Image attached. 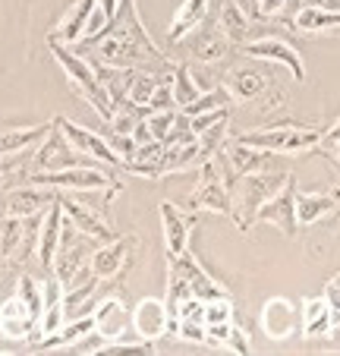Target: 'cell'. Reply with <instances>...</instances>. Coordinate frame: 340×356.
I'll use <instances>...</instances> for the list:
<instances>
[{
  "label": "cell",
  "mask_w": 340,
  "mask_h": 356,
  "mask_svg": "<svg viewBox=\"0 0 340 356\" xmlns=\"http://www.w3.org/2000/svg\"><path fill=\"white\" fill-rule=\"evenodd\" d=\"M145 114H148V111L139 108V104H133L129 98L113 101L111 117H107V127H111V133H117V136H133L136 127H139V120Z\"/></svg>",
  "instance_id": "cell-37"
},
{
  "label": "cell",
  "mask_w": 340,
  "mask_h": 356,
  "mask_svg": "<svg viewBox=\"0 0 340 356\" xmlns=\"http://www.w3.org/2000/svg\"><path fill=\"white\" fill-rule=\"evenodd\" d=\"M312 3H321V7H325V0H312Z\"/></svg>",
  "instance_id": "cell-46"
},
{
  "label": "cell",
  "mask_w": 340,
  "mask_h": 356,
  "mask_svg": "<svg viewBox=\"0 0 340 356\" xmlns=\"http://www.w3.org/2000/svg\"><path fill=\"white\" fill-rule=\"evenodd\" d=\"M177 262H180V268H183V275H186L189 287H193L195 300L208 302V300H218V296H230V293H227V284H220L214 275H208V268L193 256V252L180 256Z\"/></svg>",
  "instance_id": "cell-29"
},
{
  "label": "cell",
  "mask_w": 340,
  "mask_h": 356,
  "mask_svg": "<svg viewBox=\"0 0 340 356\" xmlns=\"http://www.w3.org/2000/svg\"><path fill=\"white\" fill-rule=\"evenodd\" d=\"M180 44H186V54H189L186 63H202V67H218V63H224L227 57L234 54V44L220 32L218 19H214L211 13H208V19L202 22L195 32H189Z\"/></svg>",
  "instance_id": "cell-11"
},
{
  "label": "cell",
  "mask_w": 340,
  "mask_h": 356,
  "mask_svg": "<svg viewBox=\"0 0 340 356\" xmlns=\"http://www.w3.org/2000/svg\"><path fill=\"white\" fill-rule=\"evenodd\" d=\"M230 104H234V101H230L227 88L220 86V88H211V92H202L193 104H186V108H183V114H186V117H199V114H211V111H227Z\"/></svg>",
  "instance_id": "cell-38"
},
{
  "label": "cell",
  "mask_w": 340,
  "mask_h": 356,
  "mask_svg": "<svg viewBox=\"0 0 340 356\" xmlns=\"http://www.w3.org/2000/svg\"><path fill=\"white\" fill-rule=\"evenodd\" d=\"M240 54L255 57V60L265 63H280L287 67V73L293 76V82H306V63H302L300 47L290 38H280V35H265V38H249L246 44L236 47Z\"/></svg>",
  "instance_id": "cell-13"
},
{
  "label": "cell",
  "mask_w": 340,
  "mask_h": 356,
  "mask_svg": "<svg viewBox=\"0 0 340 356\" xmlns=\"http://www.w3.org/2000/svg\"><path fill=\"white\" fill-rule=\"evenodd\" d=\"M129 318H133L129 328L139 334V341H148V343L161 341V337L170 331V312H167V302L158 300V296H142L133 309H129Z\"/></svg>",
  "instance_id": "cell-21"
},
{
  "label": "cell",
  "mask_w": 340,
  "mask_h": 356,
  "mask_svg": "<svg viewBox=\"0 0 340 356\" xmlns=\"http://www.w3.org/2000/svg\"><path fill=\"white\" fill-rule=\"evenodd\" d=\"M189 300H193V287H189L180 262H177V259H167V293H164V302H167V312H170V322H174L177 312H180Z\"/></svg>",
  "instance_id": "cell-35"
},
{
  "label": "cell",
  "mask_w": 340,
  "mask_h": 356,
  "mask_svg": "<svg viewBox=\"0 0 340 356\" xmlns=\"http://www.w3.org/2000/svg\"><path fill=\"white\" fill-rule=\"evenodd\" d=\"M0 337L10 343H19V341L32 343L38 337V318L29 312V306L16 293L0 302Z\"/></svg>",
  "instance_id": "cell-24"
},
{
  "label": "cell",
  "mask_w": 340,
  "mask_h": 356,
  "mask_svg": "<svg viewBox=\"0 0 340 356\" xmlns=\"http://www.w3.org/2000/svg\"><path fill=\"white\" fill-rule=\"evenodd\" d=\"M220 155H224V161L230 164L234 177H246V174H271V170H284V168H277V155H271V152H265V148L243 145L240 139H230V136H227L224 145H220Z\"/></svg>",
  "instance_id": "cell-19"
},
{
  "label": "cell",
  "mask_w": 340,
  "mask_h": 356,
  "mask_svg": "<svg viewBox=\"0 0 340 356\" xmlns=\"http://www.w3.org/2000/svg\"><path fill=\"white\" fill-rule=\"evenodd\" d=\"M95 246H98V240L79 234L70 221L63 224L60 246H57V256H54V275L60 277L63 290H70V287H76V284H82V281L92 277V271H88V259H92Z\"/></svg>",
  "instance_id": "cell-5"
},
{
  "label": "cell",
  "mask_w": 340,
  "mask_h": 356,
  "mask_svg": "<svg viewBox=\"0 0 340 356\" xmlns=\"http://www.w3.org/2000/svg\"><path fill=\"white\" fill-rule=\"evenodd\" d=\"M63 224H67V218H63V205H60V195H57L51 202V209L44 211V218H41V234H38V246H35V256H38L44 275L54 271V256H57V246H60Z\"/></svg>",
  "instance_id": "cell-25"
},
{
  "label": "cell",
  "mask_w": 340,
  "mask_h": 356,
  "mask_svg": "<svg viewBox=\"0 0 340 356\" xmlns=\"http://www.w3.org/2000/svg\"><path fill=\"white\" fill-rule=\"evenodd\" d=\"M120 170L113 168H63V170H32L26 183L35 186H47L57 193H92V189H107L113 183H120Z\"/></svg>",
  "instance_id": "cell-6"
},
{
  "label": "cell",
  "mask_w": 340,
  "mask_h": 356,
  "mask_svg": "<svg viewBox=\"0 0 340 356\" xmlns=\"http://www.w3.org/2000/svg\"><path fill=\"white\" fill-rule=\"evenodd\" d=\"M208 13H211V0H183L167 29V44H180L189 32H195L208 19Z\"/></svg>",
  "instance_id": "cell-30"
},
{
  "label": "cell",
  "mask_w": 340,
  "mask_h": 356,
  "mask_svg": "<svg viewBox=\"0 0 340 356\" xmlns=\"http://www.w3.org/2000/svg\"><path fill=\"white\" fill-rule=\"evenodd\" d=\"M98 0H73L63 16L54 22V29L47 32V41H60V44H79V38L86 35V26L92 19Z\"/></svg>",
  "instance_id": "cell-26"
},
{
  "label": "cell",
  "mask_w": 340,
  "mask_h": 356,
  "mask_svg": "<svg viewBox=\"0 0 340 356\" xmlns=\"http://www.w3.org/2000/svg\"><path fill=\"white\" fill-rule=\"evenodd\" d=\"M139 236L127 234V236H113L107 243H98L92 249V259H88V271L98 277L101 284L107 281H120V275H127V268L136 262L139 256Z\"/></svg>",
  "instance_id": "cell-9"
},
{
  "label": "cell",
  "mask_w": 340,
  "mask_h": 356,
  "mask_svg": "<svg viewBox=\"0 0 340 356\" xmlns=\"http://www.w3.org/2000/svg\"><path fill=\"white\" fill-rule=\"evenodd\" d=\"M63 168H101V161L76 152L67 142V136L60 133L57 123H51L47 136L35 145V158H32V170H63ZM107 168V164H104Z\"/></svg>",
  "instance_id": "cell-10"
},
{
  "label": "cell",
  "mask_w": 340,
  "mask_h": 356,
  "mask_svg": "<svg viewBox=\"0 0 340 356\" xmlns=\"http://www.w3.org/2000/svg\"><path fill=\"white\" fill-rule=\"evenodd\" d=\"M287 26L300 35H340V13L321 7V3H309V7L296 10Z\"/></svg>",
  "instance_id": "cell-28"
},
{
  "label": "cell",
  "mask_w": 340,
  "mask_h": 356,
  "mask_svg": "<svg viewBox=\"0 0 340 356\" xmlns=\"http://www.w3.org/2000/svg\"><path fill=\"white\" fill-rule=\"evenodd\" d=\"M170 88H174V104L177 111H183L186 104H193L195 98L202 95V86L193 79V73H189V63L180 60V63H170Z\"/></svg>",
  "instance_id": "cell-36"
},
{
  "label": "cell",
  "mask_w": 340,
  "mask_h": 356,
  "mask_svg": "<svg viewBox=\"0 0 340 356\" xmlns=\"http://www.w3.org/2000/svg\"><path fill=\"white\" fill-rule=\"evenodd\" d=\"M57 195H60L57 189L35 186V183H19V186L0 193V205H3V215L29 218V215H41V211H47Z\"/></svg>",
  "instance_id": "cell-22"
},
{
  "label": "cell",
  "mask_w": 340,
  "mask_h": 356,
  "mask_svg": "<svg viewBox=\"0 0 340 356\" xmlns=\"http://www.w3.org/2000/svg\"><path fill=\"white\" fill-rule=\"evenodd\" d=\"M95 353H104V356H139V353H154L152 343L148 341H111V343H101V350Z\"/></svg>",
  "instance_id": "cell-40"
},
{
  "label": "cell",
  "mask_w": 340,
  "mask_h": 356,
  "mask_svg": "<svg viewBox=\"0 0 340 356\" xmlns=\"http://www.w3.org/2000/svg\"><path fill=\"white\" fill-rule=\"evenodd\" d=\"M224 88L234 104H255L265 95H274V79L259 67H234L227 73Z\"/></svg>",
  "instance_id": "cell-20"
},
{
  "label": "cell",
  "mask_w": 340,
  "mask_h": 356,
  "mask_svg": "<svg viewBox=\"0 0 340 356\" xmlns=\"http://www.w3.org/2000/svg\"><path fill=\"white\" fill-rule=\"evenodd\" d=\"M290 170H271V174H246L230 183V221L236 224L240 234H249L255 227V211L261 202L287 180Z\"/></svg>",
  "instance_id": "cell-3"
},
{
  "label": "cell",
  "mask_w": 340,
  "mask_h": 356,
  "mask_svg": "<svg viewBox=\"0 0 340 356\" xmlns=\"http://www.w3.org/2000/svg\"><path fill=\"white\" fill-rule=\"evenodd\" d=\"M98 7L104 10L107 19H113V13H117V7H120V0H98Z\"/></svg>",
  "instance_id": "cell-44"
},
{
  "label": "cell",
  "mask_w": 340,
  "mask_h": 356,
  "mask_svg": "<svg viewBox=\"0 0 340 356\" xmlns=\"http://www.w3.org/2000/svg\"><path fill=\"white\" fill-rule=\"evenodd\" d=\"M76 51L88 54V60L104 63V67L139 70V73H161L174 63L148 35L136 0H120V7H117L104 32L95 35L92 41L76 44Z\"/></svg>",
  "instance_id": "cell-1"
},
{
  "label": "cell",
  "mask_w": 340,
  "mask_h": 356,
  "mask_svg": "<svg viewBox=\"0 0 340 356\" xmlns=\"http://www.w3.org/2000/svg\"><path fill=\"white\" fill-rule=\"evenodd\" d=\"M259 325L268 341H290V337L300 334L302 325L300 302L290 300V296H271V300H265V306L259 312Z\"/></svg>",
  "instance_id": "cell-14"
},
{
  "label": "cell",
  "mask_w": 340,
  "mask_h": 356,
  "mask_svg": "<svg viewBox=\"0 0 340 356\" xmlns=\"http://www.w3.org/2000/svg\"><path fill=\"white\" fill-rule=\"evenodd\" d=\"M243 145L265 148L271 155H302L318 148L321 127H302V123H274V127H261L252 133L236 136Z\"/></svg>",
  "instance_id": "cell-4"
},
{
  "label": "cell",
  "mask_w": 340,
  "mask_h": 356,
  "mask_svg": "<svg viewBox=\"0 0 340 356\" xmlns=\"http://www.w3.org/2000/svg\"><path fill=\"white\" fill-rule=\"evenodd\" d=\"M41 215H29V218H16V215H0V259L10 262L13 268H19L38 246V234H41Z\"/></svg>",
  "instance_id": "cell-8"
},
{
  "label": "cell",
  "mask_w": 340,
  "mask_h": 356,
  "mask_svg": "<svg viewBox=\"0 0 340 356\" xmlns=\"http://www.w3.org/2000/svg\"><path fill=\"white\" fill-rule=\"evenodd\" d=\"M47 129H51V123L0 129V161H7V158H19V155H26V152H35V145L47 136Z\"/></svg>",
  "instance_id": "cell-31"
},
{
  "label": "cell",
  "mask_w": 340,
  "mask_h": 356,
  "mask_svg": "<svg viewBox=\"0 0 340 356\" xmlns=\"http://www.w3.org/2000/svg\"><path fill=\"white\" fill-rule=\"evenodd\" d=\"M325 296H327V300H331V306H334V309H340V271L331 277V281L325 284Z\"/></svg>",
  "instance_id": "cell-43"
},
{
  "label": "cell",
  "mask_w": 340,
  "mask_h": 356,
  "mask_svg": "<svg viewBox=\"0 0 340 356\" xmlns=\"http://www.w3.org/2000/svg\"><path fill=\"white\" fill-rule=\"evenodd\" d=\"M60 205H63L67 221L73 224L79 234L92 236V240H98V243H107V240H113V236H117V234H113V227H111V218L101 215L98 209H92L88 202L79 199V195L60 193Z\"/></svg>",
  "instance_id": "cell-18"
},
{
  "label": "cell",
  "mask_w": 340,
  "mask_h": 356,
  "mask_svg": "<svg viewBox=\"0 0 340 356\" xmlns=\"http://www.w3.org/2000/svg\"><path fill=\"white\" fill-rule=\"evenodd\" d=\"M10 271H13V265H10V262H3V259H0V284L7 281V275H10Z\"/></svg>",
  "instance_id": "cell-45"
},
{
  "label": "cell",
  "mask_w": 340,
  "mask_h": 356,
  "mask_svg": "<svg viewBox=\"0 0 340 356\" xmlns=\"http://www.w3.org/2000/svg\"><path fill=\"white\" fill-rule=\"evenodd\" d=\"M95 334V316H79V318H67L60 325V331H54L51 337L35 341V350H63V347H76V343L88 341Z\"/></svg>",
  "instance_id": "cell-32"
},
{
  "label": "cell",
  "mask_w": 340,
  "mask_h": 356,
  "mask_svg": "<svg viewBox=\"0 0 340 356\" xmlns=\"http://www.w3.org/2000/svg\"><path fill=\"white\" fill-rule=\"evenodd\" d=\"M293 0H255V22H271L290 10Z\"/></svg>",
  "instance_id": "cell-41"
},
{
  "label": "cell",
  "mask_w": 340,
  "mask_h": 356,
  "mask_svg": "<svg viewBox=\"0 0 340 356\" xmlns=\"http://www.w3.org/2000/svg\"><path fill=\"white\" fill-rule=\"evenodd\" d=\"M224 350H230V353H252V341H249L246 325H243L240 318H236L234 331H230V337H227V347Z\"/></svg>",
  "instance_id": "cell-42"
},
{
  "label": "cell",
  "mask_w": 340,
  "mask_h": 356,
  "mask_svg": "<svg viewBox=\"0 0 340 356\" xmlns=\"http://www.w3.org/2000/svg\"><path fill=\"white\" fill-rule=\"evenodd\" d=\"M218 26H220V32L230 38V44L234 47H240V44H246L249 41V32H252V26L255 22L249 19V13L236 3V0H220V7H218Z\"/></svg>",
  "instance_id": "cell-33"
},
{
  "label": "cell",
  "mask_w": 340,
  "mask_h": 356,
  "mask_svg": "<svg viewBox=\"0 0 340 356\" xmlns=\"http://www.w3.org/2000/svg\"><path fill=\"white\" fill-rule=\"evenodd\" d=\"M296 177L287 174V180L280 183L265 202H261V209L255 211V224H271L277 227L284 236L293 240L300 234V224H296Z\"/></svg>",
  "instance_id": "cell-12"
},
{
  "label": "cell",
  "mask_w": 340,
  "mask_h": 356,
  "mask_svg": "<svg viewBox=\"0 0 340 356\" xmlns=\"http://www.w3.org/2000/svg\"><path fill=\"white\" fill-rule=\"evenodd\" d=\"M300 312H302V325H300V334L306 341H321V337H331L334 334V306L327 296H306L300 302Z\"/></svg>",
  "instance_id": "cell-27"
},
{
  "label": "cell",
  "mask_w": 340,
  "mask_h": 356,
  "mask_svg": "<svg viewBox=\"0 0 340 356\" xmlns=\"http://www.w3.org/2000/svg\"><path fill=\"white\" fill-rule=\"evenodd\" d=\"M195 218L189 209H180L174 202H161V230H164L167 259H180L189 252V240L195 230Z\"/></svg>",
  "instance_id": "cell-17"
},
{
  "label": "cell",
  "mask_w": 340,
  "mask_h": 356,
  "mask_svg": "<svg viewBox=\"0 0 340 356\" xmlns=\"http://www.w3.org/2000/svg\"><path fill=\"white\" fill-rule=\"evenodd\" d=\"M54 123L60 127V133L67 136V142L76 148V152L95 158V161L107 164V168H113V170H120V155H117V152L111 148L107 136L95 133V129H88V127H79V123H73L70 117H63V114L54 117Z\"/></svg>",
  "instance_id": "cell-16"
},
{
  "label": "cell",
  "mask_w": 340,
  "mask_h": 356,
  "mask_svg": "<svg viewBox=\"0 0 340 356\" xmlns=\"http://www.w3.org/2000/svg\"><path fill=\"white\" fill-rule=\"evenodd\" d=\"M92 316H95V334L101 337V343L123 341L127 328L133 325V318H129V306L123 302L120 290L111 293V296H104V300H98V306H95Z\"/></svg>",
  "instance_id": "cell-23"
},
{
  "label": "cell",
  "mask_w": 340,
  "mask_h": 356,
  "mask_svg": "<svg viewBox=\"0 0 340 356\" xmlns=\"http://www.w3.org/2000/svg\"><path fill=\"white\" fill-rule=\"evenodd\" d=\"M47 51H51V57L57 60V67L63 70L70 88H73L79 98H86L88 104H92L95 114L107 120V117H111L113 101L107 98L104 86H101L98 73H95V63L88 60L86 54H79V51H70V44H60V41H47Z\"/></svg>",
  "instance_id": "cell-2"
},
{
  "label": "cell",
  "mask_w": 340,
  "mask_h": 356,
  "mask_svg": "<svg viewBox=\"0 0 340 356\" xmlns=\"http://www.w3.org/2000/svg\"><path fill=\"white\" fill-rule=\"evenodd\" d=\"M161 73H164V70H161ZM161 73H136L127 98L133 101V104H139V108L148 111V104H152V98H154V88H158Z\"/></svg>",
  "instance_id": "cell-39"
},
{
  "label": "cell",
  "mask_w": 340,
  "mask_h": 356,
  "mask_svg": "<svg viewBox=\"0 0 340 356\" xmlns=\"http://www.w3.org/2000/svg\"><path fill=\"white\" fill-rule=\"evenodd\" d=\"M340 211V183L321 189H300L296 186V224L300 230H309L315 224L327 221Z\"/></svg>",
  "instance_id": "cell-15"
},
{
  "label": "cell",
  "mask_w": 340,
  "mask_h": 356,
  "mask_svg": "<svg viewBox=\"0 0 340 356\" xmlns=\"http://www.w3.org/2000/svg\"><path fill=\"white\" fill-rule=\"evenodd\" d=\"M186 209L193 215H227L230 218V186L220 170V158L214 152L199 168V183L186 195Z\"/></svg>",
  "instance_id": "cell-7"
},
{
  "label": "cell",
  "mask_w": 340,
  "mask_h": 356,
  "mask_svg": "<svg viewBox=\"0 0 340 356\" xmlns=\"http://www.w3.org/2000/svg\"><path fill=\"white\" fill-rule=\"evenodd\" d=\"M170 328L177 331V337H180L183 343H205V302L193 296V300L177 312Z\"/></svg>",
  "instance_id": "cell-34"
}]
</instances>
